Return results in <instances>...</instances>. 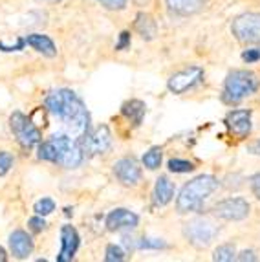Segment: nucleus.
I'll list each match as a JSON object with an SVG mask.
<instances>
[{
    "mask_svg": "<svg viewBox=\"0 0 260 262\" xmlns=\"http://www.w3.org/2000/svg\"><path fill=\"white\" fill-rule=\"evenodd\" d=\"M8 260V255H6L4 248H0V262H6Z\"/></svg>",
    "mask_w": 260,
    "mask_h": 262,
    "instance_id": "obj_35",
    "label": "nucleus"
},
{
    "mask_svg": "<svg viewBox=\"0 0 260 262\" xmlns=\"http://www.w3.org/2000/svg\"><path fill=\"white\" fill-rule=\"evenodd\" d=\"M81 149L88 156H97V154H103L104 150H109L110 143H112V134H110V128L106 125H99L92 134H86L81 141Z\"/></svg>",
    "mask_w": 260,
    "mask_h": 262,
    "instance_id": "obj_10",
    "label": "nucleus"
},
{
    "mask_svg": "<svg viewBox=\"0 0 260 262\" xmlns=\"http://www.w3.org/2000/svg\"><path fill=\"white\" fill-rule=\"evenodd\" d=\"M165 2L170 13L178 17H189V15L200 13L207 0H165Z\"/></svg>",
    "mask_w": 260,
    "mask_h": 262,
    "instance_id": "obj_16",
    "label": "nucleus"
},
{
    "mask_svg": "<svg viewBox=\"0 0 260 262\" xmlns=\"http://www.w3.org/2000/svg\"><path fill=\"white\" fill-rule=\"evenodd\" d=\"M79 248V233L75 231V227L72 226H62L61 229V251L57 255L59 262H70L74 258L75 251Z\"/></svg>",
    "mask_w": 260,
    "mask_h": 262,
    "instance_id": "obj_13",
    "label": "nucleus"
},
{
    "mask_svg": "<svg viewBox=\"0 0 260 262\" xmlns=\"http://www.w3.org/2000/svg\"><path fill=\"white\" fill-rule=\"evenodd\" d=\"M134 30L138 31L145 40H152L158 35L156 20L147 13H138V17H136V20H134Z\"/></svg>",
    "mask_w": 260,
    "mask_h": 262,
    "instance_id": "obj_19",
    "label": "nucleus"
},
{
    "mask_svg": "<svg viewBox=\"0 0 260 262\" xmlns=\"http://www.w3.org/2000/svg\"><path fill=\"white\" fill-rule=\"evenodd\" d=\"M128 46H130V33L128 31H123L121 35H119V42L116 44V50L123 52V50H126Z\"/></svg>",
    "mask_w": 260,
    "mask_h": 262,
    "instance_id": "obj_32",
    "label": "nucleus"
},
{
    "mask_svg": "<svg viewBox=\"0 0 260 262\" xmlns=\"http://www.w3.org/2000/svg\"><path fill=\"white\" fill-rule=\"evenodd\" d=\"M9 248H11V253L15 255L17 258H28L31 253H33V241L31 236L28 235L26 231L22 229H17V231L11 233L9 236Z\"/></svg>",
    "mask_w": 260,
    "mask_h": 262,
    "instance_id": "obj_15",
    "label": "nucleus"
},
{
    "mask_svg": "<svg viewBox=\"0 0 260 262\" xmlns=\"http://www.w3.org/2000/svg\"><path fill=\"white\" fill-rule=\"evenodd\" d=\"M50 2H55V0H50Z\"/></svg>",
    "mask_w": 260,
    "mask_h": 262,
    "instance_id": "obj_36",
    "label": "nucleus"
},
{
    "mask_svg": "<svg viewBox=\"0 0 260 262\" xmlns=\"http://www.w3.org/2000/svg\"><path fill=\"white\" fill-rule=\"evenodd\" d=\"M231 31L240 42H256L260 40V13L239 15L231 24Z\"/></svg>",
    "mask_w": 260,
    "mask_h": 262,
    "instance_id": "obj_7",
    "label": "nucleus"
},
{
    "mask_svg": "<svg viewBox=\"0 0 260 262\" xmlns=\"http://www.w3.org/2000/svg\"><path fill=\"white\" fill-rule=\"evenodd\" d=\"M218 233H220V226L212 219H207V216H200V219L191 220L183 227V235L189 241V244H192L198 249L207 248L218 236Z\"/></svg>",
    "mask_w": 260,
    "mask_h": 262,
    "instance_id": "obj_5",
    "label": "nucleus"
},
{
    "mask_svg": "<svg viewBox=\"0 0 260 262\" xmlns=\"http://www.w3.org/2000/svg\"><path fill=\"white\" fill-rule=\"evenodd\" d=\"M139 249H160V248H167L163 241H158V238H141L138 242Z\"/></svg>",
    "mask_w": 260,
    "mask_h": 262,
    "instance_id": "obj_27",
    "label": "nucleus"
},
{
    "mask_svg": "<svg viewBox=\"0 0 260 262\" xmlns=\"http://www.w3.org/2000/svg\"><path fill=\"white\" fill-rule=\"evenodd\" d=\"M251 211V206L249 202L244 200L240 196L234 198H226V200L218 202L214 206V214L222 220H229V222H239V220H244Z\"/></svg>",
    "mask_w": 260,
    "mask_h": 262,
    "instance_id": "obj_9",
    "label": "nucleus"
},
{
    "mask_svg": "<svg viewBox=\"0 0 260 262\" xmlns=\"http://www.w3.org/2000/svg\"><path fill=\"white\" fill-rule=\"evenodd\" d=\"M202 81H204V68L189 66V68H183V70L170 75L169 81H167V88L172 94H178L180 96V94H185L187 90L194 88Z\"/></svg>",
    "mask_w": 260,
    "mask_h": 262,
    "instance_id": "obj_8",
    "label": "nucleus"
},
{
    "mask_svg": "<svg viewBox=\"0 0 260 262\" xmlns=\"http://www.w3.org/2000/svg\"><path fill=\"white\" fill-rule=\"evenodd\" d=\"M218 189V178L211 174H200L194 180H191L189 184L183 185L180 191V196L176 200V207L178 213H194L200 211L204 202L211 196L212 192Z\"/></svg>",
    "mask_w": 260,
    "mask_h": 262,
    "instance_id": "obj_3",
    "label": "nucleus"
},
{
    "mask_svg": "<svg viewBox=\"0 0 260 262\" xmlns=\"http://www.w3.org/2000/svg\"><path fill=\"white\" fill-rule=\"evenodd\" d=\"M258 52H260V46H258Z\"/></svg>",
    "mask_w": 260,
    "mask_h": 262,
    "instance_id": "obj_37",
    "label": "nucleus"
},
{
    "mask_svg": "<svg viewBox=\"0 0 260 262\" xmlns=\"http://www.w3.org/2000/svg\"><path fill=\"white\" fill-rule=\"evenodd\" d=\"M125 258V251H123L119 246L110 244L106 246V251H104V260L106 262H121Z\"/></svg>",
    "mask_w": 260,
    "mask_h": 262,
    "instance_id": "obj_25",
    "label": "nucleus"
},
{
    "mask_svg": "<svg viewBox=\"0 0 260 262\" xmlns=\"http://www.w3.org/2000/svg\"><path fill=\"white\" fill-rule=\"evenodd\" d=\"M194 169L191 162H187V160H180V158H172L169 160V170L170 172H178V174H183V172H191Z\"/></svg>",
    "mask_w": 260,
    "mask_h": 262,
    "instance_id": "obj_23",
    "label": "nucleus"
},
{
    "mask_svg": "<svg viewBox=\"0 0 260 262\" xmlns=\"http://www.w3.org/2000/svg\"><path fill=\"white\" fill-rule=\"evenodd\" d=\"M114 174L123 185H138L141 180V167L134 158H121L114 163Z\"/></svg>",
    "mask_w": 260,
    "mask_h": 262,
    "instance_id": "obj_11",
    "label": "nucleus"
},
{
    "mask_svg": "<svg viewBox=\"0 0 260 262\" xmlns=\"http://www.w3.org/2000/svg\"><path fill=\"white\" fill-rule=\"evenodd\" d=\"M251 152H253V154H258V156H260V140L256 141V143L251 147Z\"/></svg>",
    "mask_w": 260,
    "mask_h": 262,
    "instance_id": "obj_34",
    "label": "nucleus"
},
{
    "mask_svg": "<svg viewBox=\"0 0 260 262\" xmlns=\"http://www.w3.org/2000/svg\"><path fill=\"white\" fill-rule=\"evenodd\" d=\"M139 222L138 214L128 209H114L106 216V227L110 231H119V229H132Z\"/></svg>",
    "mask_w": 260,
    "mask_h": 262,
    "instance_id": "obj_14",
    "label": "nucleus"
},
{
    "mask_svg": "<svg viewBox=\"0 0 260 262\" xmlns=\"http://www.w3.org/2000/svg\"><path fill=\"white\" fill-rule=\"evenodd\" d=\"M9 127L11 132L15 134L18 143L24 147V149H31L35 145H39L42 140V134L37 127H35L31 119L28 116H24L22 112H13L11 118H9Z\"/></svg>",
    "mask_w": 260,
    "mask_h": 262,
    "instance_id": "obj_6",
    "label": "nucleus"
},
{
    "mask_svg": "<svg viewBox=\"0 0 260 262\" xmlns=\"http://www.w3.org/2000/svg\"><path fill=\"white\" fill-rule=\"evenodd\" d=\"M24 44L31 46L33 50H37V52L42 53V55H46V57H55L57 55L55 44H53V40L50 39L48 35H40V33H31V35H28L26 39H24Z\"/></svg>",
    "mask_w": 260,
    "mask_h": 262,
    "instance_id": "obj_17",
    "label": "nucleus"
},
{
    "mask_svg": "<svg viewBox=\"0 0 260 262\" xmlns=\"http://www.w3.org/2000/svg\"><path fill=\"white\" fill-rule=\"evenodd\" d=\"M174 198V184L169 178H161L156 180V185H154V202L156 206H167L170 200Z\"/></svg>",
    "mask_w": 260,
    "mask_h": 262,
    "instance_id": "obj_20",
    "label": "nucleus"
},
{
    "mask_svg": "<svg viewBox=\"0 0 260 262\" xmlns=\"http://www.w3.org/2000/svg\"><path fill=\"white\" fill-rule=\"evenodd\" d=\"M226 125L239 138H247L251 132V110H233L227 114Z\"/></svg>",
    "mask_w": 260,
    "mask_h": 262,
    "instance_id": "obj_12",
    "label": "nucleus"
},
{
    "mask_svg": "<svg viewBox=\"0 0 260 262\" xmlns=\"http://www.w3.org/2000/svg\"><path fill=\"white\" fill-rule=\"evenodd\" d=\"M161 160H163V150H161L160 147H152L148 152H145L143 165L147 167L148 170H156V169H160Z\"/></svg>",
    "mask_w": 260,
    "mask_h": 262,
    "instance_id": "obj_21",
    "label": "nucleus"
},
{
    "mask_svg": "<svg viewBox=\"0 0 260 262\" xmlns=\"http://www.w3.org/2000/svg\"><path fill=\"white\" fill-rule=\"evenodd\" d=\"M249 185H251V191L256 196V200H260V172H256V174H253L249 178Z\"/></svg>",
    "mask_w": 260,
    "mask_h": 262,
    "instance_id": "obj_30",
    "label": "nucleus"
},
{
    "mask_svg": "<svg viewBox=\"0 0 260 262\" xmlns=\"http://www.w3.org/2000/svg\"><path fill=\"white\" fill-rule=\"evenodd\" d=\"M39 158L46 162H53L62 165L64 169H75L81 165L84 152L81 143L74 138L64 134L52 136L50 140L39 143Z\"/></svg>",
    "mask_w": 260,
    "mask_h": 262,
    "instance_id": "obj_2",
    "label": "nucleus"
},
{
    "mask_svg": "<svg viewBox=\"0 0 260 262\" xmlns=\"http://www.w3.org/2000/svg\"><path fill=\"white\" fill-rule=\"evenodd\" d=\"M260 88V79L255 72L251 70H233L226 77V83H224V94H222V99L234 105V103H240L242 99H246L247 96L255 94Z\"/></svg>",
    "mask_w": 260,
    "mask_h": 262,
    "instance_id": "obj_4",
    "label": "nucleus"
},
{
    "mask_svg": "<svg viewBox=\"0 0 260 262\" xmlns=\"http://www.w3.org/2000/svg\"><path fill=\"white\" fill-rule=\"evenodd\" d=\"M234 255H236V251H234L233 244H222V246H218V248L214 249V253H212V260L229 262V260H233V258H236Z\"/></svg>",
    "mask_w": 260,
    "mask_h": 262,
    "instance_id": "obj_22",
    "label": "nucleus"
},
{
    "mask_svg": "<svg viewBox=\"0 0 260 262\" xmlns=\"http://www.w3.org/2000/svg\"><path fill=\"white\" fill-rule=\"evenodd\" d=\"M46 108L55 118H59L70 130L74 132L75 140L81 141L88 134V125H90V116L81 101V97L68 88L55 90L46 97Z\"/></svg>",
    "mask_w": 260,
    "mask_h": 262,
    "instance_id": "obj_1",
    "label": "nucleus"
},
{
    "mask_svg": "<svg viewBox=\"0 0 260 262\" xmlns=\"http://www.w3.org/2000/svg\"><path fill=\"white\" fill-rule=\"evenodd\" d=\"M242 59L249 64V62H255V61H260V52L258 48H253V50H247V52L242 53Z\"/></svg>",
    "mask_w": 260,
    "mask_h": 262,
    "instance_id": "obj_31",
    "label": "nucleus"
},
{
    "mask_svg": "<svg viewBox=\"0 0 260 262\" xmlns=\"http://www.w3.org/2000/svg\"><path fill=\"white\" fill-rule=\"evenodd\" d=\"M30 227H31V231H35V233H39V231H42L44 227H46V222H44V219H40V214L39 216H33V219H30Z\"/></svg>",
    "mask_w": 260,
    "mask_h": 262,
    "instance_id": "obj_29",
    "label": "nucleus"
},
{
    "mask_svg": "<svg viewBox=\"0 0 260 262\" xmlns=\"http://www.w3.org/2000/svg\"><path fill=\"white\" fill-rule=\"evenodd\" d=\"M101 6H104L106 9H112V11H119L126 6V0H99Z\"/></svg>",
    "mask_w": 260,
    "mask_h": 262,
    "instance_id": "obj_28",
    "label": "nucleus"
},
{
    "mask_svg": "<svg viewBox=\"0 0 260 262\" xmlns=\"http://www.w3.org/2000/svg\"><path fill=\"white\" fill-rule=\"evenodd\" d=\"M11 167H13V154L2 150L0 152V176L8 174Z\"/></svg>",
    "mask_w": 260,
    "mask_h": 262,
    "instance_id": "obj_26",
    "label": "nucleus"
},
{
    "mask_svg": "<svg viewBox=\"0 0 260 262\" xmlns=\"http://www.w3.org/2000/svg\"><path fill=\"white\" fill-rule=\"evenodd\" d=\"M33 211L37 214H40V216H46V214L55 211V202H53L52 198H42V200H39L37 204H35Z\"/></svg>",
    "mask_w": 260,
    "mask_h": 262,
    "instance_id": "obj_24",
    "label": "nucleus"
},
{
    "mask_svg": "<svg viewBox=\"0 0 260 262\" xmlns=\"http://www.w3.org/2000/svg\"><path fill=\"white\" fill-rule=\"evenodd\" d=\"M121 114L134 127H139L145 118V114H147V105L139 99H130L121 106Z\"/></svg>",
    "mask_w": 260,
    "mask_h": 262,
    "instance_id": "obj_18",
    "label": "nucleus"
},
{
    "mask_svg": "<svg viewBox=\"0 0 260 262\" xmlns=\"http://www.w3.org/2000/svg\"><path fill=\"white\" fill-rule=\"evenodd\" d=\"M236 260H256V257H255V251H253V249H247V251H242V253L239 255V257H236Z\"/></svg>",
    "mask_w": 260,
    "mask_h": 262,
    "instance_id": "obj_33",
    "label": "nucleus"
}]
</instances>
